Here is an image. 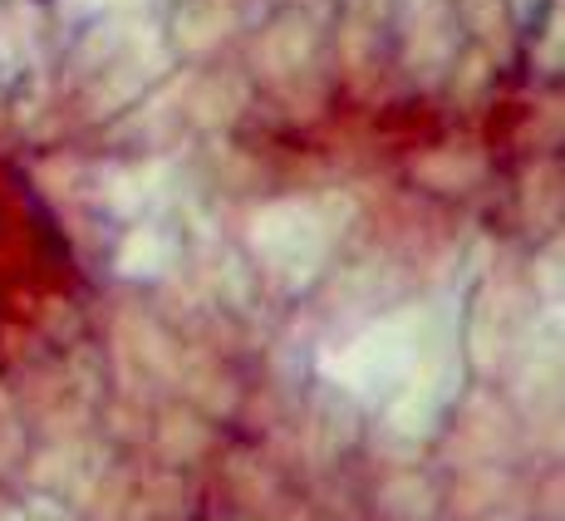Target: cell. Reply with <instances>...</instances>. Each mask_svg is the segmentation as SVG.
Returning <instances> with one entry per match:
<instances>
[{
	"label": "cell",
	"instance_id": "obj_1",
	"mask_svg": "<svg viewBox=\"0 0 565 521\" xmlns=\"http://www.w3.org/2000/svg\"><path fill=\"white\" fill-rule=\"evenodd\" d=\"M256 242L266 246V256L276 260V266H290L296 256H315V252H320L324 232H320V222H315L310 208L286 202V208H270L256 222Z\"/></svg>",
	"mask_w": 565,
	"mask_h": 521
},
{
	"label": "cell",
	"instance_id": "obj_2",
	"mask_svg": "<svg viewBox=\"0 0 565 521\" xmlns=\"http://www.w3.org/2000/svg\"><path fill=\"white\" fill-rule=\"evenodd\" d=\"M232 30V6L226 0H188L172 20V35H178L182 50H206Z\"/></svg>",
	"mask_w": 565,
	"mask_h": 521
},
{
	"label": "cell",
	"instance_id": "obj_3",
	"mask_svg": "<svg viewBox=\"0 0 565 521\" xmlns=\"http://www.w3.org/2000/svg\"><path fill=\"white\" fill-rule=\"evenodd\" d=\"M306 54H310V20H300V15L276 20V30H270L266 40H260V60H266V70H270V74L296 70V64L306 60Z\"/></svg>",
	"mask_w": 565,
	"mask_h": 521
},
{
	"label": "cell",
	"instance_id": "obj_4",
	"mask_svg": "<svg viewBox=\"0 0 565 521\" xmlns=\"http://www.w3.org/2000/svg\"><path fill=\"white\" fill-rule=\"evenodd\" d=\"M162 252H168V242H158L153 232H143V236H134L128 242V252H124V270H158L162 266Z\"/></svg>",
	"mask_w": 565,
	"mask_h": 521
},
{
	"label": "cell",
	"instance_id": "obj_5",
	"mask_svg": "<svg viewBox=\"0 0 565 521\" xmlns=\"http://www.w3.org/2000/svg\"><path fill=\"white\" fill-rule=\"evenodd\" d=\"M462 15H467V25H472L477 35H497V30L507 25L502 0H462Z\"/></svg>",
	"mask_w": 565,
	"mask_h": 521
},
{
	"label": "cell",
	"instance_id": "obj_6",
	"mask_svg": "<svg viewBox=\"0 0 565 521\" xmlns=\"http://www.w3.org/2000/svg\"><path fill=\"white\" fill-rule=\"evenodd\" d=\"M79 6H99V10H108V6H124V0H79Z\"/></svg>",
	"mask_w": 565,
	"mask_h": 521
}]
</instances>
